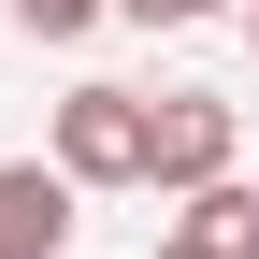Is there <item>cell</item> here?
I'll return each instance as SVG.
<instances>
[{
	"label": "cell",
	"mask_w": 259,
	"mask_h": 259,
	"mask_svg": "<svg viewBox=\"0 0 259 259\" xmlns=\"http://www.w3.org/2000/svg\"><path fill=\"white\" fill-rule=\"evenodd\" d=\"M72 245V173L58 158H0V259H58Z\"/></svg>",
	"instance_id": "cell-3"
},
{
	"label": "cell",
	"mask_w": 259,
	"mask_h": 259,
	"mask_svg": "<svg viewBox=\"0 0 259 259\" xmlns=\"http://www.w3.org/2000/svg\"><path fill=\"white\" fill-rule=\"evenodd\" d=\"M130 29H202V15H231V0H115Z\"/></svg>",
	"instance_id": "cell-6"
},
{
	"label": "cell",
	"mask_w": 259,
	"mask_h": 259,
	"mask_svg": "<svg viewBox=\"0 0 259 259\" xmlns=\"http://www.w3.org/2000/svg\"><path fill=\"white\" fill-rule=\"evenodd\" d=\"M245 44H259V0H245Z\"/></svg>",
	"instance_id": "cell-7"
},
{
	"label": "cell",
	"mask_w": 259,
	"mask_h": 259,
	"mask_svg": "<svg viewBox=\"0 0 259 259\" xmlns=\"http://www.w3.org/2000/svg\"><path fill=\"white\" fill-rule=\"evenodd\" d=\"M58 173L72 187H144V101L130 87H72L58 101Z\"/></svg>",
	"instance_id": "cell-1"
},
{
	"label": "cell",
	"mask_w": 259,
	"mask_h": 259,
	"mask_svg": "<svg viewBox=\"0 0 259 259\" xmlns=\"http://www.w3.org/2000/svg\"><path fill=\"white\" fill-rule=\"evenodd\" d=\"M216 173H231V101H202V87L144 101V187H216Z\"/></svg>",
	"instance_id": "cell-2"
},
{
	"label": "cell",
	"mask_w": 259,
	"mask_h": 259,
	"mask_svg": "<svg viewBox=\"0 0 259 259\" xmlns=\"http://www.w3.org/2000/svg\"><path fill=\"white\" fill-rule=\"evenodd\" d=\"M144 259H259V187H231V173H216V187H187V216H173Z\"/></svg>",
	"instance_id": "cell-4"
},
{
	"label": "cell",
	"mask_w": 259,
	"mask_h": 259,
	"mask_svg": "<svg viewBox=\"0 0 259 259\" xmlns=\"http://www.w3.org/2000/svg\"><path fill=\"white\" fill-rule=\"evenodd\" d=\"M87 15H101V0H15V29H29V44H72Z\"/></svg>",
	"instance_id": "cell-5"
}]
</instances>
